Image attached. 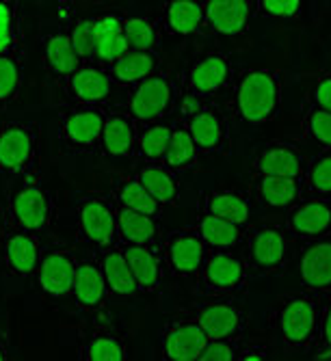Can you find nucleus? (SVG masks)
I'll return each instance as SVG.
<instances>
[{"label":"nucleus","mask_w":331,"mask_h":361,"mask_svg":"<svg viewBox=\"0 0 331 361\" xmlns=\"http://www.w3.org/2000/svg\"><path fill=\"white\" fill-rule=\"evenodd\" d=\"M16 178L18 182L7 195V216L26 232L44 236L52 225V197L37 178L30 176V171Z\"/></svg>","instance_id":"f257e3e1"},{"label":"nucleus","mask_w":331,"mask_h":361,"mask_svg":"<svg viewBox=\"0 0 331 361\" xmlns=\"http://www.w3.org/2000/svg\"><path fill=\"white\" fill-rule=\"evenodd\" d=\"M282 102V85L271 70H249L241 76L234 89L236 115L249 123L260 126L269 121Z\"/></svg>","instance_id":"f03ea898"},{"label":"nucleus","mask_w":331,"mask_h":361,"mask_svg":"<svg viewBox=\"0 0 331 361\" xmlns=\"http://www.w3.org/2000/svg\"><path fill=\"white\" fill-rule=\"evenodd\" d=\"M76 229L80 240L87 243L93 251L117 247V204L113 195H95L78 202Z\"/></svg>","instance_id":"7ed1b4c3"},{"label":"nucleus","mask_w":331,"mask_h":361,"mask_svg":"<svg viewBox=\"0 0 331 361\" xmlns=\"http://www.w3.org/2000/svg\"><path fill=\"white\" fill-rule=\"evenodd\" d=\"M176 102H178L176 82L167 74L156 72L132 87L126 111L137 123H150L171 115Z\"/></svg>","instance_id":"20e7f679"},{"label":"nucleus","mask_w":331,"mask_h":361,"mask_svg":"<svg viewBox=\"0 0 331 361\" xmlns=\"http://www.w3.org/2000/svg\"><path fill=\"white\" fill-rule=\"evenodd\" d=\"M40 133L26 121L0 123V173L16 178L35 167Z\"/></svg>","instance_id":"39448f33"},{"label":"nucleus","mask_w":331,"mask_h":361,"mask_svg":"<svg viewBox=\"0 0 331 361\" xmlns=\"http://www.w3.org/2000/svg\"><path fill=\"white\" fill-rule=\"evenodd\" d=\"M107 111L102 106L76 104L65 111L59 119L61 141L70 152L76 154H95L100 152V137Z\"/></svg>","instance_id":"423d86ee"},{"label":"nucleus","mask_w":331,"mask_h":361,"mask_svg":"<svg viewBox=\"0 0 331 361\" xmlns=\"http://www.w3.org/2000/svg\"><path fill=\"white\" fill-rule=\"evenodd\" d=\"M42 236L30 234L26 229L18 227L5 214V234L0 251L5 255L7 271L18 279H28L35 275L40 257H42Z\"/></svg>","instance_id":"0eeeda50"},{"label":"nucleus","mask_w":331,"mask_h":361,"mask_svg":"<svg viewBox=\"0 0 331 361\" xmlns=\"http://www.w3.org/2000/svg\"><path fill=\"white\" fill-rule=\"evenodd\" d=\"M78 257L65 247H52L42 251L40 264L35 271V281L42 294L50 299H68L72 294V283L76 275Z\"/></svg>","instance_id":"6e6552de"},{"label":"nucleus","mask_w":331,"mask_h":361,"mask_svg":"<svg viewBox=\"0 0 331 361\" xmlns=\"http://www.w3.org/2000/svg\"><path fill=\"white\" fill-rule=\"evenodd\" d=\"M160 251L164 267H169L171 273L186 279L200 277L204 259L208 255V247L195 234V229H182V232L169 234L160 243Z\"/></svg>","instance_id":"1a4fd4ad"},{"label":"nucleus","mask_w":331,"mask_h":361,"mask_svg":"<svg viewBox=\"0 0 331 361\" xmlns=\"http://www.w3.org/2000/svg\"><path fill=\"white\" fill-rule=\"evenodd\" d=\"M249 275L247 262L231 251L208 249L204 267L200 271V283L210 294H229L239 290Z\"/></svg>","instance_id":"9d476101"},{"label":"nucleus","mask_w":331,"mask_h":361,"mask_svg":"<svg viewBox=\"0 0 331 361\" xmlns=\"http://www.w3.org/2000/svg\"><path fill=\"white\" fill-rule=\"evenodd\" d=\"M279 334L288 346L303 348L316 338L318 310L312 297H290L279 310Z\"/></svg>","instance_id":"9b49d317"},{"label":"nucleus","mask_w":331,"mask_h":361,"mask_svg":"<svg viewBox=\"0 0 331 361\" xmlns=\"http://www.w3.org/2000/svg\"><path fill=\"white\" fill-rule=\"evenodd\" d=\"M63 85L76 104H91V106L107 104L115 89L107 68L97 63H83L74 74H70L63 80Z\"/></svg>","instance_id":"f8f14e48"},{"label":"nucleus","mask_w":331,"mask_h":361,"mask_svg":"<svg viewBox=\"0 0 331 361\" xmlns=\"http://www.w3.org/2000/svg\"><path fill=\"white\" fill-rule=\"evenodd\" d=\"M182 123L186 126L188 135L193 137L197 149L202 154H217L227 145V137H229L227 117L215 104L204 102L197 109V113H193Z\"/></svg>","instance_id":"ddd939ff"},{"label":"nucleus","mask_w":331,"mask_h":361,"mask_svg":"<svg viewBox=\"0 0 331 361\" xmlns=\"http://www.w3.org/2000/svg\"><path fill=\"white\" fill-rule=\"evenodd\" d=\"M208 338L197 320H176L162 331V357L167 361H200Z\"/></svg>","instance_id":"4468645a"},{"label":"nucleus","mask_w":331,"mask_h":361,"mask_svg":"<svg viewBox=\"0 0 331 361\" xmlns=\"http://www.w3.org/2000/svg\"><path fill=\"white\" fill-rule=\"evenodd\" d=\"M229 78H231V63L227 61V56L219 52H206L188 65L186 89L202 97H208L219 93L223 87H227Z\"/></svg>","instance_id":"2eb2a0df"},{"label":"nucleus","mask_w":331,"mask_h":361,"mask_svg":"<svg viewBox=\"0 0 331 361\" xmlns=\"http://www.w3.org/2000/svg\"><path fill=\"white\" fill-rule=\"evenodd\" d=\"M70 297L83 312H100L109 301V288L95 257L78 259Z\"/></svg>","instance_id":"dca6fc26"},{"label":"nucleus","mask_w":331,"mask_h":361,"mask_svg":"<svg viewBox=\"0 0 331 361\" xmlns=\"http://www.w3.org/2000/svg\"><path fill=\"white\" fill-rule=\"evenodd\" d=\"M100 152L111 160H124L137 154V121L128 111H107Z\"/></svg>","instance_id":"f3484780"},{"label":"nucleus","mask_w":331,"mask_h":361,"mask_svg":"<svg viewBox=\"0 0 331 361\" xmlns=\"http://www.w3.org/2000/svg\"><path fill=\"white\" fill-rule=\"evenodd\" d=\"M139 294H154L162 286L164 259L160 245H121Z\"/></svg>","instance_id":"a211bd4d"},{"label":"nucleus","mask_w":331,"mask_h":361,"mask_svg":"<svg viewBox=\"0 0 331 361\" xmlns=\"http://www.w3.org/2000/svg\"><path fill=\"white\" fill-rule=\"evenodd\" d=\"M247 267L260 273H269L282 267L286 257V236L282 229L273 225H262L253 229L247 245Z\"/></svg>","instance_id":"6ab92c4d"},{"label":"nucleus","mask_w":331,"mask_h":361,"mask_svg":"<svg viewBox=\"0 0 331 361\" xmlns=\"http://www.w3.org/2000/svg\"><path fill=\"white\" fill-rule=\"evenodd\" d=\"M204 24L217 35L236 37L249 26L251 3L249 0H204Z\"/></svg>","instance_id":"aec40b11"},{"label":"nucleus","mask_w":331,"mask_h":361,"mask_svg":"<svg viewBox=\"0 0 331 361\" xmlns=\"http://www.w3.org/2000/svg\"><path fill=\"white\" fill-rule=\"evenodd\" d=\"M95 259L102 269V275L109 288V299L130 301L139 297L137 281L132 277V271L128 267V259L124 255L121 245L104 249V251H95Z\"/></svg>","instance_id":"412c9836"},{"label":"nucleus","mask_w":331,"mask_h":361,"mask_svg":"<svg viewBox=\"0 0 331 361\" xmlns=\"http://www.w3.org/2000/svg\"><path fill=\"white\" fill-rule=\"evenodd\" d=\"M197 324L208 340H236L243 331V314L231 303H208L197 310Z\"/></svg>","instance_id":"4be33fe9"},{"label":"nucleus","mask_w":331,"mask_h":361,"mask_svg":"<svg viewBox=\"0 0 331 361\" xmlns=\"http://www.w3.org/2000/svg\"><path fill=\"white\" fill-rule=\"evenodd\" d=\"M93 39H95V61L97 65H109L117 61L126 50L124 18L117 13H102L93 18Z\"/></svg>","instance_id":"5701e85b"},{"label":"nucleus","mask_w":331,"mask_h":361,"mask_svg":"<svg viewBox=\"0 0 331 361\" xmlns=\"http://www.w3.org/2000/svg\"><path fill=\"white\" fill-rule=\"evenodd\" d=\"M160 59L156 52L126 50L117 61H113L107 72L115 87H135L148 76L160 72Z\"/></svg>","instance_id":"b1692460"},{"label":"nucleus","mask_w":331,"mask_h":361,"mask_svg":"<svg viewBox=\"0 0 331 361\" xmlns=\"http://www.w3.org/2000/svg\"><path fill=\"white\" fill-rule=\"evenodd\" d=\"M290 232L301 238H320L331 229V208L320 200L294 204L288 214Z\"/></svg>","instance_id":"393cba45"},{"label":"nucleus","mask_w":331,"mask_h":361,"mask_svg":"<svg viewBox=\"0 0 331 361\" xmlns=\"http://www.w3.org/2000/svg\"><path fill=\"white\" fill-rule=\"evenodd\" d=\"M135 178L143 184V188L162 206H176L180 202V182L178 173H174L162 162H143L137 169Z\"/></svg>","instance_id":"a878e982"},{"label":"nucleus","mask_w":331,"mask_h":361,"mask_svg":"<svg viewBox=\"0 0 331 361\" xmlns=\"http://www.w3.org/2000/svg\"><path fill=\"white\" fill-rule=\"evenodd\" d=\"M119 245H160V227L154 216L117 206Z\"/></svg>","instance_id":"bb28decb"},{"label":"nucleus","mask_w":331,"mask_h":361,"mask_svg":"<svg viewBox=\"0 0 331 361\" xmlns=\"http://www.w3.org/2000/svg\"><path fill=\"white\" fill-rule=\"evenodd\" d=\"M195 234L204 240V245L212 251V249H221V251H229L241 245V240L245 238V227L234 225L225 219H219L206 210H202V214L197 216L195 223Z\"/></svg>","instance_id":"cd10ccee"},{"label":"nucleus","mask_w":331,"mask_h":361,"mask_svg":"<svg viewBox=\"0 0 331 361\" xmlns=\"http://www.w3.org/2000/svg\"><path fill=\"white\" fill-rule=\"evenodd\" d=\"M299 273L306 288L331 290V240H316L303 251Z\"/></svg>","instance_id":"c85d7f7f"},{"label":"nucleus","mask_w":331,"mask_h":361,"mask_svg":"<svg viewBox=\"0 0 331 361\" xmlns=\"http://www.w3.org/2000/svg\"><path fill=\"white\" fill-rule=\"evenodd\" d=\"M255 171L262 176H284L299 180L303 173V160L294 147L273 143L255 156Z\"/></svg>","instance_id":"c756f323"},{"label":"nucleus","mask_w":331,"mask_h":361,"mask_svg":"<svg viewBox=\"0 0 331 361\" xmlns=\"http://www.w3.org/2000/svg\"><path fill=\"white\" fill-rule=\"evenodd\" d=\"M44 63H46V70L61 82L70 74H74L83 65V61L78 59V54L72 48L70 35L63 30L46 35V39H44Z\"/></svg>","instance_id":"7c9ffc66"},{"label":"nucleus","mask_w":331,"mask_h":361,"mask_svg":"<svg viewBox=\"0 0 331 361\" xmlns=\"http://www.w3.org/2000/svg\"><path fill=\"white\" fill-rule=\"evenodd\" d=\"M162 26L171 35H195L204 26V5L200 0H169L162 13Z\"/></svg>","instance_id":"2f4dec72"},{"label":"nucleus","mask_w":331,"mask_h":361,"mask_svg":"<svg viewBox=\"0 0 331 361\" xmlns=\"http://www.w3.org/2000/svg\"><path fill=\"white\" fill-rule=\"evenodd\" d=\"M174 126L169 121H150L137 126V154L143 162H162Z\"/></svg>","instance_id":"473e14b6"},{"label":"nucleus","mask_w":331,"mask_h":361,"mask_svg":"<svg viewBox=\"0 0 331 361\" xmlns=\"http://www.w3.org/2000/svg\"><path fill=\"white\" fill-rule=\"evenodd\" d=\"M255 190L260 200L271 208H290L299 202L301 197V184L296 178H284V176H258Z\"/></svg>","instance_id":"72a5a7b5"},{"label":"nucleus","mask_w":331,"mask_h":361,"mask_svg":"<svg viewBox=\"0 0 331 361\" xmlns=\"http://www.w3.org/2000/svg\"><path fill=\"white\" fill-rule=\"evenodd\" d=\"M204 210L225 219L234 225L245 227L251 219V208L249 202L245 197H241L239 192H231V190H210L204 195Z\"/></svg>","instance_id":"f704fd0d"},{"label":"nucleus","mask_w":331,"mask_h":361,"mask_svg":"<svg viewBox=\"0 0 331 361\" xmlns=\"http://www.w3.org/2000/svg\"><path fill=\"white\" fill-rule=\"evenodd\" d=\"M200 154L202 152L197 149L193 137L188 135L186 126L180 123V126H174V133H171L167 152H164L162 165L169 167L174 173H184V171H188L191 167L197 165V158H200Z\"/></svg>","instance_id":"c9c22d12"},{"label":"nucleus","mask_w":331,"mask_h":361,"mask_svg":"<svg viewBox=\"0 0 331 361\" xmlns=\"http://www.w3.org/2000/svg\"><path fill=\"white\" fill-rule=\"evenodd\" d=\"M113 200L117 206H124V208H130V210H137V212H143V214H150L154 219L160 216L162 212V206L154 200V197L143 188V184L132 176V178H126L121 180L115 190H113Z\"/></svg>","instance_id":"e433bc0d"},{"label":"nucleus","mask_w":331,"mask_h":361,"mask_svg":"<svg viewBox=\"0 0 331 361\" xmlns=\"http://www.w3.org/2000/svg\"><path fill=\"white\" fill-rule=\"evenodd\" d=\"M126 357V346L115 331H95L80 346L83 361H124Z\"/></svg>","instance_id":"4c0bfd02"},{"label":"nucleus","mask_w":331,"mask_h":361,"mask_svg":"<svg viewBox=\"0 0 331 361\" xmlns=\"http://www.w3.org/2000/svg\"><path fill=\"white\" fill-rule=\"evenodd\" d=\"M124 37L128 50H143V52H156L158 48V30L156 26L141 16L124 18Z\"/></svg>","instance_id":"58836bf2"},{"label":"nucleus","mask_w":331,"mask_h":361,"mask_svg":"<svg viewBox=\"0 0 331 361\" xmlns=\"http://www.w3.org/2000/svg\"><path fill=\"white\" fill-rule=\"evenodd\" d=\"M22 87L20 54H0V111L7 109Z\"/></svg>","instance_id":"ea45409f"},{"label":"nucleus","mask_w":331,"mask_h":361,"mask_svg":"<svg viewBox=\"0 0 331 361\" xmlns=\"http://www.w3.org/2000/svg\"><path fill=\"white\" fill-rule=\"evenodd\" d=\"M20 16L16 0H0V54H18Z\"/></svg>","instance_id":"a19ab883"},{"label":"nucleus","mask_w":331,"mask_h":361,"mask_svg":"<svg viewBox=\"0 0 331 361\" xmlns=\"http://www.w3.org/2000/svg\"><path fill=\"white\" fill-rule=\"evenodd\" d=\"M74 52L83 63L95 61V39H93V18H78L68 30Z\"/></svg>","instance_id":"79ce46f5"},{"label":"nucleus","mask_w":331,"mask_h":361,"mask_svg":"<svg viewBox=\"0 0 331 361\" xmlns=\"http://www.w3.org/2000/svg\"><path fill=\"white\" fill-rule=\"evenodd\" d=\"M306 135H308L314 143H318V145L331 149V111H325V109H318V106H316V109L308 115V121H306Z\"/></svg>","instance_id":"37998d69"},{"label":"nucleus","mask_w":331,"mask_h":361,"mask_svg":"<svg viewBox=\"0 0 331 361\" xmlns=\"http://www.w3.org/2000/svg\"><path fill=\"white\" fill-rule=\"evenodd\" d=\"M308 182H310V188L316 192V195H331V152L318 156L312 167L308 171Z\"/></svg>","instance_id":"c03bdc74"},{"label":"nucleus","mask_w":331,"mask_h":361,"mask_svg":"<svg viewBox=\"0 0 331 361\" xmlns=\"http://www.w3.org/2000/svg\"><path fill=\"white\" fill-rule=\"evenodd\" d=\"M303 0H255V9L260 16L275 20H292L301 13Z\"/></svg>","instance_id":"a18cd8bd"},{"label":"nucleus","mask_w":331,"mask_h":361,"mask_svg":"<svg viewBox=\"0 0 331 361\" xmlns=\"http://www.w3.org/2000/svg\"><path fill=\"white\" fill-rule=\"evenodd\" d=\"M236 344L234 340H208L206 348L200 355V361H234Z\"/></svg>","instance_id":"49530a36"},{"label":"nucleus","mask_w":331,"mask_h":361,"mask_svg":"<svg viewBox=\"0 0 331 361\" xmlns=\"http://www.w3.org/2000/svg\"><path fill=\"white\" fill-rule=\"evenodd\" d=\"M204 104V97L202 95H197V93H193V91H184L182 95L178 93V102H176V106L180 109V117H182V121L184 119H188L193 113H197V109H200Z\"/></svg>","instance_id":"de8ad7c7"},{"label":"nucleus","mask_w":331,"mask_h":361,"mask_svg":"<svg viewBox=\"0 0 331 361\" xmlns=\"http://www.w3.org/2000/svg\"><path fill=\"white\" fill-rule=\"evenodd\" d=\"M314 102L318 109L331 111V76H325L323 80H318V85L314 87Z\"/></svg>","instance_id":"09e8293b"},{"label":"nucleus","mask_w":331,"mask_h":361,"mask_svg":"<svg viewBox=\"0 0 331 361\" xmlns=\"http://www.w3.org/2000/svg\"><path fill=\"white\" fill-rule=\"evenodd\" d=\"M320 340H323V348H329L331 350V303L327 305L325 310V316H323V322H320Z\"/></svg>","instance_id":"8fccbe9b"},{"label":"nucleus","mask_w":331,"mask_h":361,"mask_svg":"<svg viewBox=\"0 0 331 361\" xmlns=\"http://www.w3.org/2000/svg\"><path fill=\"white\" fill-rule=\"evenodd\" d=\"M264 357H267V353H264V350H255L253 346L236 353V361H258V359H264Z\"/></svg>","instance_id":"3c124183"},{"label":"nucleus","mask_w":331,"mask_h":361,"mask_svg":"<svg viewBox=\"0 0 331 361\" xmlns=\"http://www.w3.org/2000/svg\"><path fill=\"white\" fill-rule=\"evenodd\" d=\"M5 359H9V350H7V344H5V340L0 338V361H5Z\"/></svg>","instance_id":"603ef678"},{"label":"nucleus","mask_w":331,"mask_h":361,"mask_svg":"<svg viewBox=\"0 0 331 361\" xmlns=\"http://www.w3.org/2000/svg\"><path fill=\"white\" fill-rule=\"evenodd\" d=\"M3 234H5V214L0 212V245H3Z\"/></svg>","instance_id":"864d4df0"}]
</instances>
